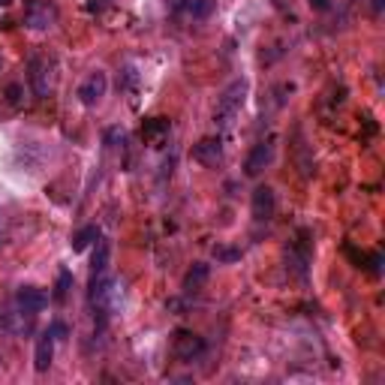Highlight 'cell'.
<instances>
[{
  "label": "cell",
  "instance_id": "6da1fadb",
  "mask_svg": "<svg viewBox=\"0 0 385 385\" xmlns=\"http://www.w3.org/2000/svg\"><path fill=\"white\" fill-rule=\"evenodd\" d=\"M247 91H250L247 79H235L232 85H226V91L220 94V99H217V112H214L217 126H229L238 118L241 109H244V99H247Z\"/></svg>",
  "mask_w": 385,
  "mask_h": 385
},
{
  "label": "cell",
  "instance_id": "7a4b0ae2",
  "mask_svg": "<svg viewBox=\"0 0 385 385\" xmlns=\"http://www.w3.org/2000/svg\"><path fill=\"white\" fill-rule=\"evenodd\" d=\"M172 352H175L178 362L192 364V362H196V358L205 352V340H202L199 335H192V331H175Z\"/></svg>",
  "mask_w": 385,
  "mask_h": 385
},
{
  "label": "cell",
  "instance_id": "3957f363",
  "mask_svg": "<svg viewBox=\"0 0 385 385\" xmlns=\"http://www.w3.org/2000/svg\"><path fill=\"white\" fill-rule=\"evenodd\" d=\"M277 211V196H274V190L262 184V187H256L253 190V196H250V214H253V220L256 223H268L274 217Z\"/></svg>",
  "mask_w": 385,
  "mask_h": 385
},
{
  "label": "cell",
  "instance_id": "277c9868",
  "mask_svg": "<svg viewBox=\"0 0 385 385\" xmlns=\"http://www.w3.org/2000/svg\"><path fill=\"white\" fill-rule=\"evenodd\" d=\"M55 21H58V9L45 4V0H31L28 9H24V24L31 31H48Z\"/></svg>",
  "mask_w": 385,
  "mask_h": 385
},
{
  "label": "cell",
  "instance_id": "5b68a950",
  "mask_svg": "<svg viewBox=\"0 0 385 385\" xmlns=\"http://www.w3.org/2000/svg\"><path fill=\"white\" fill-rule=\"evenodd\" d=\"M106 91H109V75L102 72V70H94V72L79 85V99L85 102V106H97V102L106 97Z\"/></svg>",
  "mask_w": 385,
  "mask_h": 385
},
{
  "label": "cell",
  "instance_id": "8992f818",
  "mask_svg": "<svg viewBox=\"0 0 385 385\" xmlns=\"http://www.w3.org/2000/svg\"><path fill=\"white\" fill-rule=\"evenodd\" d=\"M274 160V145L271 142H259L250 153H247V160H244V175L247 178H259L268 166H271Z\"/></svg>",
  "mask_w": 385,
  "mask_h": 385
},
{
  "label": "cell",
  "instance_id": "52a82bcc",
  "mask_svg": "<svg viewBox=\"0 0 385 385\" xmlns=\"http://www.w3.org/2000/svg\"><path fill=\"white\" fill-rule=\"evenodd\" d=\"M192 160L202 163V166H208V169L220 166L223 163V145H220V139H202V142L192 148Z\"/></svg>",
  "mask_w": 385,
  "mask_h": 385
},
{
  "label": "cell",
  "instance_id": "ba28073f",
  "mask_svg": "<svg viewBox=\"0 0 385 385\" xmlns=\"http://www.w3.org/2000/svg\"><path fill=\"white\" fill-rule=\"evenodd\" d=\"M45 304H48V295L40 286H18L16 307H21L28 313H40V310H45Z\"/></svg>",
  "mask_w": 385,
  "mask_h": 385
},
{
  "label": "cell",
  "instance_id": "9c48e42d",
  "mask_svg": "<svg viewBox=\"0 0 385 385\" xmlns=\"http://www.w3.org/2000/svg\"><path fill=\"white\" fill-rule=\"evenodd\" d=\"M55 335L51 331H45V335L36 340V352H33V367L36 374H45V370L51 367V358H55Z\"/></svg>",
  "mask_w": 385,
  "mask_h": 385
},
{
  "label": "cell",
  "instance_id": "30bf717a",
  "mask_svg": "<svg viewBox=\"0 0 385 385\" xmlns=\"http://www.w3.org/2000/svg\"><path fill=\"white\" fill-rule=\"evenodd\" d=\"M33 316L36 313H28V310H21V307H16L12 313L4 316V328L12 331L16 337H24V335H31L33 331Z\"/></svg>",
  "mask_w": 385,
  "mask_h": 385
},
{
  "label": "cell",
  "instance_id": "8fae6325",
  "mask_svg": "<svg viewBox=\"0 0 385 385\" xmlns=\"http://www.w3.org/2000/svg\"><path fill=\"white\" fill-rule=\"evenodd\" d=\"M31 82H33L36 97H45V94H48L51 79H48V63H45V60H40V58L31 60Z\"/></svg>",
  "mask_w": 385,
  "mask_h": 385
},
{
  "label": "cell",
  "instance_id": "7c38bea8",
  "mask_svg": "<svg viewBox=\"0 0 385 385\" xmlns=\"http://www.w3.org/2000/svg\"><path fill=\"white\" fill-rule=\"evenodd\" d=\"M112 265V244L106 238H97V250H94V262H91V277L94 274H106Z\"/></svg>",
  "mask_w": 385,
  "mask_h": 385
},
{
  "label": "cell",
  "instance_id": "4fadbf2b",
  "mask_svg": "<svg viewBox=\"0 0 385 385\" xmlns=\"http://www.w3.org/2000/svg\"><path fill=\"white\" fill-rule=\"evenodd\" d=\"M208 274H211V268L205 265V262H196L190 268V271L184 274V292H196V289H202L205 286V280H208Z\"/></svg>",
  "mask_w": 385,
  "mask_h": 385
},
{
  "label": "cell",
  "instance_id": "5bb4252c",
  "mask_svg": "<svg viewBox=\"0 0 385 385\" xmlns=\"http://www.w3.org/2000/svg\"><path fill=\"white\" fill-rule=\"evenodd\" d=\"M97 238H99V229L97 226H85V229H79V232L72 235V253H85L91 244H97Z\"/></svg>",
  "mask_w": 385,
  "mask_h": 385
},
{
  "label": "cell",
  "instance_id": "9a60e30c",
  "mask_svg": "<svg viewBox=\"0 0 385 385\" xmlns=\"http://www.w3.org/2000/svg\"><path fill=\"white\" fill-rule=\"evenodd\" d=\"M163 133H169V121H166V118H151V121L142 126V136H145V139H157V136H163Z\"/></svg>",
  "mask_w": 385,
  "mask_h": 385
},
{
  "label": "cell",
  "instance_id": "2e32d148",
  "mask_svg": "<svg viewBox=\"0 0 385 385\" xmlns=\"http://www.w3.org/2000/svg\"><path fill=\"white\" fill-rule=\"evenodd\" d=\"M214 259L223 262V265L238 262V259H241V250H238V247H226V244H217V247H214Z\"/></svg>",
  "mask_w": 385,
  "mask_h": 385
},
{
  "label": "cell",
  "instance_id": "e0dca14e",
  "mask_svg": "<svg viewBox=\"0 0 385 385\" xmlns=\"http://www.w3.org/2000/svg\"><path fill=\"white\" fill-rule=\"evenodd\" d=\"M214 12V0H192L190 4V16L192 18H208Z\"/></svg>",
  "mask_w": 385,
  "mask_h": 385
},
{
  "label": "cell",
  "instance_id": "ac0fdd59",
  "mask_svg": "<svg viewBox=\"0 0 385 385\" xmlns=\"http://www.w3.org/2000/svg\"><path fill=\"white\" fill-rule=\"evenodd\" d=\"M124 139H126V133L121 130V126H109L106 136H102V142H106V148H118Z\"/></svg>",
  "mask_w": 385,
  "mask_h": 385
},
{
  "label": "cell",
  "instance_id": "d6986e66",
  "mask_svg": "<svg viewBox=\"0 0 385 385\" xmlns=\"http://www.w3.org/2000/svg\"><path fill=\"white\" fill-rule=\"evenodd\" d=\"M70 283H72V274H70V271H60V277H58V289H55V301H63V298H67Z\"/></svg>",
  "mask_w": 385,
  "mask_h": 385
},
{
  "label": "cell",
  "instance_id": "ffe728a7",
  "mask_svg": "<svg viewBox=\"0 0 385 385\" xmlns=\"http://www.w3.org/2000/svg\"><path fill=\"white\" fill-rule=\"evenodd\" d=\"M136 79H139L136 70H133V67H126V70H124V75H118V87H133V85H136Z\"/></svg>",
  "mask_w": 385,
  "mask_h": 385
},
{
  "label": "cell",
  "instance_id": "44dd1931",
  "mask_svg": "<svg viewBox=\"0 0 385 385\" xmlns=\"http://www.w3.org/2000/svg\"><path fill=\"white\" fill-rule=\"evenodd\" d=\"M48 331H51V335H55V340H63V337L70 335L67 325H63V322H51V325H48Z\"/></svg>",
  "mask_w": 385,
  "mask_h": 385
},
{
  "label": "cell",
  "instance_id": "7402d4cb",
  "mask_svg": "<svg viewBox=\"0 0 385 385\" xmlns=\"http://www.w3.org/2000/svg\"><path fill=\"white\" fill-rule=\"evenodd\" d=\"M310 4V9H316V12H328L331 9V0H307Z\"/></svg>",
  "mask_w": 385,
  "mask_h": 385
},
{
  "label": "cell",
  "instance_id": "603a6c76",
  "mask_svg": "<svg viewBox=\"0 0 385 385\" xmlns=\"http://www.w3.org/2000/svg\"><path fill=\"white\" fill-rule=\"evenodd\" d=\"M18 94H21V87H18V85H12L9 91H6V97H9V102H12V106H16V102H18Z\"/></svg>",
  "mask_w": 385,
  "mask_h": 385
},
{
  "label": "cell",
  "instance_id": "cb8c5ba5",
  "mask_svg": "<svg viewBox=\"0 0 385 385\" xmlns=\"http://www.w3.org/2000/svg\"><path fill=\"white\" fill-rule=\"evenodd\" d=\"M374 9H376V12L382 9V0H374Z\"/></svg>",
  "mask_w": 385,
  "mask_h": 385
},
{
  "label": "cell",
  "instance_id": "d4e9b609",
  "mask_svg": "<svg viewBox=\"0 0 385 385\" xmlns=\"http://www.w3.org/2000/svg\"><path fill=\"white\" fill-rule=\"evenodd\" d=\"M169 4H175V6H178V4H181V0H169Z\"/></svg>",
  "mask_w": 385,
  "mask_h": 385
}]
</instances>
